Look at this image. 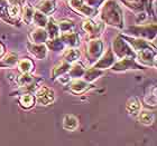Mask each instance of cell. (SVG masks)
Masks as SVG:
<instances>
[{"instance_id":"1","label":"cell","mask_w":157,"mask_h":146,"mask_svg":"<svg viewBox=\"0 0 157 146\" xmlns=\"http://www.w3.org/2000/svg\"><path fill=\"white\" fill-rule=\"evenodd\" d=\"M99 18L105 25L115 27L117 29L124 28V12L117 0H105L99 9Z\"/></svg>"},{"instance_id":"2","label":"cell","mask_w":157,"mask_h":146,"mask_svg":"<svg viewBox=\"0 0 157 146\" xmlns=\"http://www.w3.org/2000/svg\"><path fill=\"white\" fill-rule=\"evenodd\" d=\"M103 0H67L69 6L74 11L86 17L94 18L99 13V5Z\"/></svg>"},{"instance_id":"3","label":"cell","mask_w":157,"mask_h":146,"mask_svg":"<svg viewBox=\"0 0 157 146\" xmlns=\"http://www.w3.org/2000/svg\"><path fill=\"white\" fill-rule=\"evenodd\" d=\"M43 81H44V79L42 77L34 76L30 73H20L19 76L16 78V84L18 86V89L15 93H13V95H20L24 93H32L33 94Z\"/></svg>"},{"instance_id":"4","label":"cell","mask_w":157,"mask_h":146,"mask_svg":"<svg viewBox=\"0 0 157 146\" xmlns=\"http://www.w3.org/2000/svg\"><path fill=\"white\" fill-rule=\"evenodd\" d=\"M112 52H113L117 59H122V58H126V57L136 58V52H134V49L131 48L130 45L120 35L118 37H116V39L113 40Z\"/></svg>"},{"instance_id":"5","label":"cell","mask_w":157,"mask_h":146,"mask_svg":"<svg viewBox=\"0 0 157 146\" xmlns=\"http://www.w3.org/2000/svg\"><path fill=\"white\" fill-rule=\"evenodd\" d=\"M103 42L100 38L90 39L85 48V57L90 64H94L103 54Z\"/></svg>"},{"instance_id":"6","label":"cell","mask_w":157,"mask_h":146,"mask_svg":"<svg viewBox=\"0 0 157 146\" xmlns=\"http://www.w3.org/2000/svg\"><path fill=\"white\" fill-rule=\"evenodd\" d=\"M129 33L134 37L143 38L146 40H153L156 37V23H148V25H136L129 27Z\"/></svg>"},{"instance_id":"7","label":"cell","mask_w":157,"mask_h":146,"mask_svg":"<svg viewBox=\"0 0 157 146\" xmlns=\"http://www.w3.org/2000/svg\"><path fill=\"white\" fill-rule=\"evenodd\" d=\"M105 28V25L102 23L101 20L95 21L93 18H88L82 23V29L88 34L89 39L100 38Z\"/></svg>"},{"instance_id":"8","label":"cell","mask_w":157,"mask_h":146,"mask_svg":"<svg viewBox=\"0 0 157 146\" xmlns=\"http://www.w3.org/2000/svg\"><path fill=\"white\" fill-rule=\"evenodd\" d=\"M35 101L40 106H49L55 101V93L52 88L45 85H39L35 91Z\"/></svg>"},{"instance_id":"9","label":"cell","mask_w":157,"mask_h":146,"mask_svg":"<svg viewBox=\"0 0 157 146\" xmlns=\"http://www.w3.org/2000/svg\"><path fill=\"white\" fill-rule=\"evenodd\" d=\"M110 69L115 73H122L127 72V70H140V69H145V67L140 65L136 60V58L126 57V58L119 59L118 62L116 60V62L112 65Z\"/></svg>"},{"instance_id":"10","label":"cell","mask_w":157,"mask_h":146,"mask_svg":"<svg viewBox=\"0 0 157 146\" xmlns=\"http://www.w3.org/2000/svg\"><path fill=\"white\" fill-rule=\"evenodd\" d=\"M136 60L144 67H156V48L151 46L136 54Z\"/></svg>"},{"instance_id":"11","label":"cell","mask_w":157,"mask_h":146,"mask_svg":"<svg viewBox=\"0 0 157 146\" xmlns=\"http://www.w3.org/2000/svg\"><path fill=\"white\" fill-rule=\"evenodd\" d=\"M92 88H94V85L92 83L81 79V78H76V79H71V80L66 84V89L74 95H81L84 94L85 91H90Z\"/></svg>"},{"instance_id":"12","label":"cell","mask_w":157,"mask_h":146,"mask_svg":"<svg viewBox=\"0 0 157 146\" xmlns=\"http://www.w3.org/2000/svg\"><path fill=\"white\" fill-rule=\"evenodd\" d=\"M116 60H117V58H116L115 54L112 52V49L109 48L108 50H107V52H105V54H102L101 57L93 64V67L102 69V70H105V69L111 68L112 65L116 62Z\"/></svg>"},{"instance_id":"13","label":"cell","mask_w":157,"mask_h":146,"mask_svg":"<svg viewBox=\"0 0 157 146\" xmlns=\"http://www.w3.org/2000/svg\"><path fill=\"white\" fill-rule=\"evenodd\" d=\"M27 49L37 59H45L47 57V47L45 44H34L32 41H28Z\"/></svg>"},{"instance_id":"14","label":"cell","mask_w":157,"mask_h":146,"mask_svg":"<svg viewBox=\"0 0 157 146\" xmlns=\"http://www.w3.org/2000/svg\"><path fill=\"white\" fill-rule=\"evenodd\" d=\"M35 9L49 17L56 10V0H40L35 6Z\"/></svg>"},{"instance_id":"15","label":"cell","mask_w":157,"mask_h":146,"mask_svg":"<svg viewBox=\"0 0 157 146\" xmlns=\"http://www.w3.org/2000/svg\"><path fill=\"white\" fill-rule=\"evenodd\" d=\"M59 38L67 47H78L80 46V36L75 31H66L59 35Z\"/></svg>"},{"instance_id":"16","label":"cell","mask_w":157,"mask_h":146,"mask_svg":"<svg viewBox=\"0 0 157 146\" xmlns=\"http://www.w3.org/2000/svg\"><path fill=\"white\" fill-rule=\"evenodd\" d=\"M29 38L34 44H45L48 40V34H47L45 28L37 27L36 29L30 31Z\"/></svg>"},{"instance_id":"17","label":"cell","mask_w":157,"mask_h":146,"mask_svg":"<svg viewBox=\"0 0 157 146\" xmlns=\"http://www.w3.org/2000/svg\"><path fill=\"white\" fill-rule=\"evenodd\" d=\"M81 57V52L78 47H69L67 49L63 50V60L72 65L73 62H78Z\"/></svg>"},{"instance_id":"18","label":"cell","mask_w":157,"mask_h":146,"mask_svg":"<svg viewBox=\"0 0 157 146\" xmlns=\"http://www.w3.org/2000/svg\"><path fill=\"white\" fill-rule=\"evenodd\" d=\"M126 110L130 116H138L139 112L141 110V104L140 101L137 97H130L126 103Z\"/></svg>"},{"instance_id":"19","label":"cell","mask_w":157,"mask_h":146,"mask_svg":"<svg viewBox=\"0 0 157 146\" xmlns=\"http://www.w3.org/2000/svg\"><path fill=\"white\" fill-rule=\"evenodd\" d=\"M70 68H71V64L69 62H66L65 60H62V62H57L52 69V73H51V78L52 79H57L59 76H62V75L66 74V73L69 72Z\"/></svg>"},{"instance_id":"20","label":"cell","mask_w":157,"mask_h":146,"mask_svg":"<svg viewBox=\"0 0 157 146\" xmlns=\"http://www.w3.org/2000/svg\"><path fill=\"white\" fill-rule=\"evenodd\" d=\"M3 58L0 60V68H13L18 64V54L16 52H9L6 56H2Z\"/></svg>"},{"instance_id":"21","label":"cell","mask_w":157,"mask_h":146,"mask_svg":"<svg viewBox=\"0 0 157 146\" xmlns=\"http://www.w3.org/2000/svg\"><path fill=\"white\" fill-rule=\"evenodd\" d=\"M35 104V96L32 93H24L19 95V105L23 109H30Z\"/></svg>"},{"instance_id":"22","label":"cell","mask_w":157,"mask_h":146,"mask_svg":"<svg viewBox=\"0 0 157 146\" xmlns=\"http://www.w3.org/2000/svg\"><path fill=\"white\" fill-rule=\"evenodd\" d=\"M85 73V67L82 62H73V65H71V68L67 72V75L71 79H76V78H82Z\"/></svg>"},{"instance_id":"23","label":"cell","mask_w":157,"mask_h":146,"mask_svg":"<svg viewBox=\"0 0 157 146\" xmlns=\"http://www.w3.org/2000/svg\"><path fill=\"white\" fill-rule=\"evenodd\" d=\"M78 119L72 114H66L64 118H63V128L65 130H78Z\"/></svg>"},{"instance_id":"24","label":"cell","mask_w":157,"mask_h":146,"mask_svg":"<svg viewBox=\"0 0 157 146\" xmlns=\"http://www.w3.org/2000/svg\"><path fill=\"white\" fill-rule=\"evenodd\" d=\"M34 11H35V8H34L29 2L26 1L23 7V10H21V19H23L24 23H27V25L33 23Z\"/></svg>"},{"instance_id":"25","label":"cell","mask_w":157,"mask_h":146,"mask_svg":"<svg viewBox=\"0 0 157 146\" xmlns=\"http://www.w3.org/2000/svg\"><path fill=\"white\" fill-rule=\"evenodd\" d=\"M103 74H105V70L95 68V67L92 66L91 68H89L88 70L85 69V73H84V75H83V78H84V80L89 81V83H92V81H94L95 79H98V78L101 77Z\"/></svg>"},{"instance_id":"26","label":"cell","mask_w":157,"mask_h":146,"mask_svg":"<svg viewBox=\"0 0 157 146\" xmlns=\"http://www.w3.org/2000/svg\"><path fill=\"white\" fill-rule=\"evenodd\" d=\"M46 31L48 34V39H53V38H56V37L59 36V25L57 23H55V20L53 19V18H48V21L46 23V27H45Z\"/></svg>"},{"instance_id":"27","label":"cell","mask_w":157,"mask_h":146,"mask_svg":"<svg viewBox=\"0 0 157 146\" xmlns=\"http://www.w3.org/2000/svg\"><path fill=\"white\" fill-rule=\"evenodd\" d=\"M45 45H46V47H47V49H51L53 52H63L66 47V46L64 45V42L61 40L59 36L56 37V38L48 39V40L45 42Z\"/></svg>"},{"instance_id":"28","label":"cell","mask_w":157,"mask_h":146,"mask_svg":"<svg viewBox=\"0 0 157 146\" xmlns=\"http://www.w3.org/2000/svg\"><path fill=\"white\" fill-rule=\"evenodd\" d=\"M144 104L147 107H154L156 106V87H149L145 94L144 97Z\"/></svg>"},{"instance_id":"29","label":"cell","mask_w":157,"mask_h":146,"mask_svg":"<svg viewBox=\"0 0 157 146\" xmlns=\"http://www.w3.org/2000/svg\"><path fill=\"white\" fill-rule=\"evenodd\" d=\"M154 117H155V114L151 110H140L139 114H138V119H139V122L143 125H146V126H149V125L153 124Z\"/></svg>"},{"instance_id":"30","label":"cell","mask_w":157,"mask_h":146,"mask_svg":"<svg viewBox=\"0 0 157 146\" xmlns=\"http://www.w3.org/2000/svg\"><path fill=\"white\" fill-rule=\"evenodd\" d=\"M17 67H18V70L20 73H32L35 68V65L32 59L29 58H23L18 60V64H17Z\"/></svg>"},{"instance_id":"31","label":"cell","mask_w":157,"mask_h":146,"mask_svg":"<svg viewBox=\"0 0 157 146\" xmlns=\"http://www.w3.org/2000/svg\"><path fill=\"white\" fill-rule=\"evenodd\" d=\"M47 21H48V16H46V15H44L43 12H40V11L35 9L34 16H33V23H35L37 27L45 28Z\"/></svg>"},{"instance_id":"32","label":"cell","mask_w":157,"mask_h":146,"mask_svg":"<svg viewBox=\"0 0 157 146\" xmlns=\"http://www.w3.org/2000/svg\"><path fill=\"white\" fill-rule=\"evenodd\" d=\"M59 33H66V31H72L74 29V27H75V23H73L72 20L70 19H62L59 20Z\"/></svg>"},{"instance_id":"33","label":"cell","mask_w":157,"mask_h":146,"mask_svg":"<svg viewBox=\"0 0 157 146\" xmlns=\"http://www.w3.org/2000/svg\"><path fill=\"white\" fill-rule=\"evenodd\" d=\"M9 5H17V6H21L24 7L25 2H26V0H7Z\"/></svg>"},{"instance_id":"34","label":"cell","mask_w":157,"mask_h":146,"mask_svg":"<svg viewBox=\"0 0 157 146\" xmlns=\"http://www.w3.org/2000/svg\"><path fill=\"white\" fill-rule=\"evenodd\" d=\"M6 52V48H5V45L2 42H0V58H2V56L5 55Z\"/></svg>"}]
</instances>
